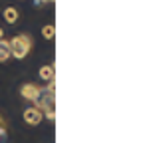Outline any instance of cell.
<instances>
[{"label": "cell", "mask_w": 153, "mask_h": 143, "mask_svg": "<svg viewBox=\"0 0 153 143\" xmlns=\"http://www.w3.org/2000/svg\"><path fill=\"white\" fill-rule=\"evenodd\" d=\"M40 92H42V86L34 84V82H30V84H22L20 86V96L26 99V102H34L40 97Z\"/></svg>", "instance_id": "obj_3"}, {"label": "cell", "mask_w": 153, "mask_h": 143, "mask_svg": "<svg viewBox=\"0 0 153 143\" xmlns=\"http://www.w3.org/2000/svg\"><path fill=\"white\" fill-rule=\"evenodd\" d=\"M36 109L42 111L46 119L54 121L56 119V80L48 82V86H42V92H40V97L36 99Z\"/></svg>", "instance_id": "obj_1"}, {"label": "cell", "mask_w": 153, "mask_h": 143, "mask_svg": "<svg viewBox=\"0 0 153 143\" xmlns=\"http://www.w3.org/2000/svg\"><path fill=\"white\" fill-rule=\"evenodd\" d=\"M8 48H10V58L24 60L32 50V38L26 34H18L12 40H8Z\"/></svg>", "instance_id": "obj_2"}, {"label": "cell", "mask_w": 153, "mask_h": 143, "mask_svg": "<svg viewBox=\"0 0 153 143\" xmlns=\"http://www.w3.org/2000/svg\"><path fill=\"white\" fill-rule=\"evenodd\" d=\"M36 4H54V0H36Z\"/></svg>", "instance_id": "obj_10"}, {"label": "cell", "mask_w": 153, "mask_h": 143, "mask_svg": "<svg viewBox=\"0 0 153 143\" xmlns=\"http://www.w3.org/2000/svg\"><path fill=\"white\" fill-rule=\"evenodd\" d=\"M0 40H4V30L0 28Z\"/></svg>", "instance_id": "obj_11"}, {"label": "cell", "mask_w": 153, "mask_h": 143, "mask_svg": "<svg viewBox=\"0 0 153 143\" xmlns=\"http://www.w3.org/2000/svg\"><path fill=\"white\" fill-rule=\"evenodd\" d=\"M6 129H8V125H6V119L2 117V113H0V137L6 133Z\"/></svg>", "instance_id": "obj_9"}, {"label": "cell", "mask_w": 153, "mask_h": 143, "mask_svg": "<svg viewBox=\"0 0 153 143\" xmlns=\"http://www.w3.org/2000/svg\"><path fill=\"white\" fill-rule=\"evenodd\" d=\"M10 60V48L8 40H0V62H8Z\"/></svg>", "instance_id": "obj_7"}, {"label": "cell", "mask_w": 153, "mask_h": 143, "mask_svg": "<svg viewBox=\"0 0 153 143\" xmlns=\"http://www.w3.org/2000/svg\"><path fill=\"white\" fill-rule=\"evenodd\" d=\"M38 76L42 82H52L56 80L54 76H56V72H54V66H42V68L38 70Z\"/></svg>", "instance_id": "obj_5"}, {"label": "cell", "mask_w": 153, "mask_h": 143, "mask_svg": "<svg viewBox=\"0 0 153 143\" xmlns=\"http://www.w3.org/2000/svg\"><path fill=\"white\" fill-rule=\"evenodd\" d=\"M42 36H44L46 40H52L56 36V26L54 24H46L44 28H42Z\"/></svg>", "instance_id": "obj_8"}, {"label": "cell", "mask_w": 153, "mask_h": 143, "mask_svg": "<svg viewBox=\"0 0 153 143\" xmlns=\"http://www.w3.org/2000/svg\"><path fill=\"white\" fill-rule=\"evenodd\" d=\"M2 16H4V20H6L8 24H16L20 14H18V10L14 8V6H6L4 12H2Z\"/></svg>", "instance_id": "obj_6"}, {"label": "cell", "mask_w": 153, "mask_h": 143, "mask_svg": "<svg viewBox=\"0 0 153 143\" xmlns=\"http://www.w3.org/2000/svg\"><path fill=\"white\" fill-rule=\"evenodd\" d=\"M24 121L28 123V125H38V123H42V119H44V115H42V111L36 107H26L22 113Z\"/></svg>", "instance_id": "obj_4"}]
</instances>
